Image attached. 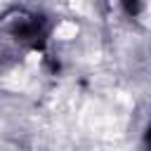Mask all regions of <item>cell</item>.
Returning <instances> with one entry per match:
<instances>
[{"instance_id":"6da1fadb","label":"cell","mask_w":151,"mask_h":151,"mask_svg":"<svg viewBox=\"0 0 151 151\" xmlns=\"http://www.w3.org/2000/svg\"><path fill=\"white\" fill-rule=\"evenodd\" d=\"M76 31H78L76 24H68V21H66V24H61V26L57 28V35H59L61 40H68V38H76Z\"/></svg>"}]
</instances>
